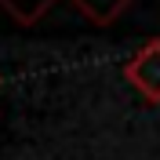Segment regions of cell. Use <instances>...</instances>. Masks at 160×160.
<instances>
[{
	"label": "cell",
	"mask_w": 160,
	"mask_h": 160,
	"mask_svg": "<svg viewBox=\"0 0 160 160\" xmlns=\"http://www.w3.org/2000/svg\"><path fill=\"white\" fill-rule=\"evenodd\" d=\"M51 4H55V0H0V8L8 11L18 26H37V22L51 11Z\"/></svg>",
	"instance_id": "3957f363"
},
{
	"label": "cell",
	"mask_w": 160,
	"mask_h": 160,
	"mask_svg": "<svg viewBox=\"0 0 160 160\" xmlns=\"http://www.w3.org/2000/svg\"><path fill=\"white\" fill-rule=\"evenodd\" d=\"M73 8L91 22V26H113V22L131 8V0H73Z\"/></svg>",
	"instance_id": "7a4b0ae2"
},
{
	"label": "cell",
	"mask_w": 160,
	"mask_h": 160,
	"mask_svg": "<svg viewBox=\"0 0 160 160\" xmlns=\"http://www.w3.org/2000/svg\"><path fill=\"white\" fill-rule=\"evenodd\" d=\"M124 80H128L146 102L160 106V40H146V44L124 62Z\"/></svg>",
	"instance_id": "6da1fadb"
}]
</instances>
